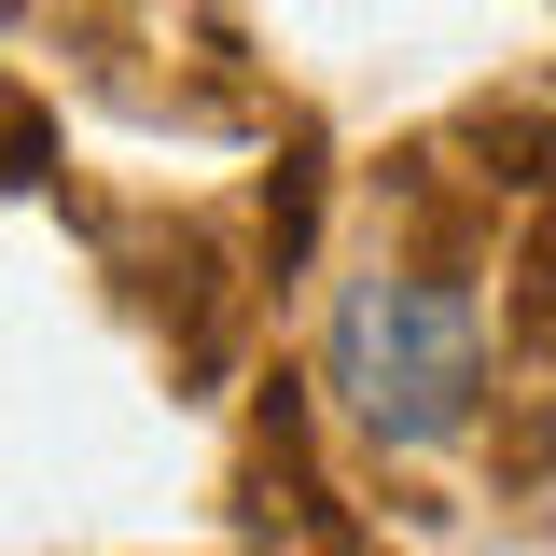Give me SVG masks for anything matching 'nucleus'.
<instances>
[{"instance_id":"obj_1","label":"nucleus","mask_w":556,"mask_h":556,"mask_svg":"<svg viewBox=\"0 0 556 556\" xmlns=\"http://www.w3.org/2000/svg\"><path fill=\"white\" fill-rule=\"evenodd\" d=\"M320 390H334V417L362 445L431 459L486 417V320L417 265H362L334 292V320H320Z\"/></svg>"},{"instance_id":"obj_2","label":"nucleus","mask_w":556,"mask_h":556,"mask_svg":"<svg viewBox=\"0 0 556 556\" xmlns=\"http://www.w3.org/2000/svg\"><path fill=\"white\" fill-rule=\"evenodd\" d=\"M251 543H292V556H348V529L334 515H320V473H306V431H292V417H278L265 431V459H251Z\"/></svg>"},{"instance_id":"obj_3","label":"nucleus","mask_w":556,"mask_h":556,"mask_svg":"<svg viewBox=\"0 0 556 556\" xmlns=\"http://www.w3.org/2000/svg\"><path fill=\"white\" fill-rule=\"evenodd\" d=\"M42 153H56V139H42V112L0 84V181H42Z\"/></svg>"},{"instance_id":"obj_4","label":"nucleus","mask_w":556,"mask_h":556,"mask_svg":"<svg viewBox=\"0 0 556 556\" xmlns=\"http://www.w3.org/2000/svg\"><path fill=\"white\" fill-rule=\"evenodd\" d=\"M529 320L556 334V208H543V237H529Z\"/></svg>"}]
</instances>
